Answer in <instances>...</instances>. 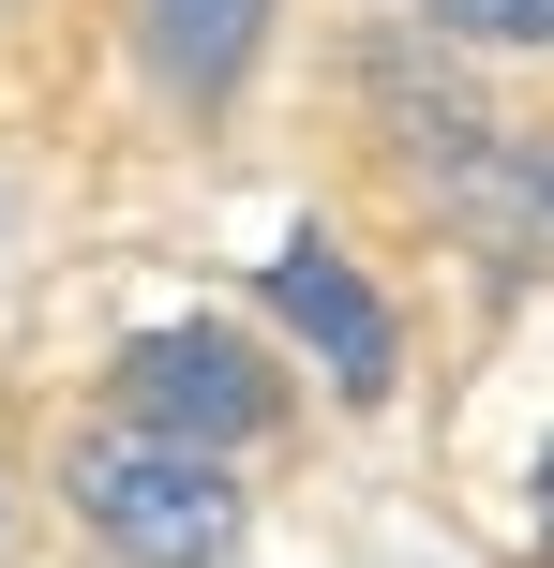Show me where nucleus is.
<instances>
[{
	"instance_id": "nucleus-5",
	"label": "nucleus",
	"mask_w": 554,
	"mask_h": 568,
	"mask_svg": "<svg viewBox=\"0 0 554 568\" xmlns=\"http://www.w3.org/2000/svg\"><path fill=\"white\" fill-rule=\"evenodd\" d=\"M135 45H150V75L180 105H225L255 75V45H270V0H135Z\"/></svg>"
},
{
	"instance_id": "nucleus-6",
	"label": "nucleus",
	"mask_w": 554,
	"mask_h": 568,
	"mask_svg": "<svg viewBox=\"0 0 554 568\" xmlns=\"http://www.w3.org/2000/svg\"><path fill=\"white\" fill-rule=\"evenodd\" d=\"M450 45H554V0H420Z\"/></svg>"
},
{
	"instance_id": "nucleus-4",
	"label": "nucleus",
	"mask_w": 554,
	"mask_h": 568,
	"mask_svg": "<svg viewBox=\"0 0 554 568\" xmlns=\"http://www.w3.org/2000/svg\"><path fill=\"white\" fill-rule=\"evenodd\" d=\"M435 210H450L495 270H554V135L450 120V135H435Z\"/></svg>"
},
{
	"instance_id": "nucleus-1",
	"label": "nucleus",
	"mask_w": 554,
	"mask_h": 568,
	"mask_svg": "<svg viewBox=\"0 0 554 568\" xmlns=\"http://www.w3.org/2000/svg\"><path fill=\"white\" fill-rule=\"evenodd\" d=\"M60 494H75V524H90L120 568H225V554H240V479H225V449H180V434H135V419L75 434V449H60Z\"/></svg>"
},
{
	"instance_id": "nucleus-8",
	"label": "nucleus",
	"mask_w": 554,
	"mask_h": 568,
	"mask_svg": "<svg viewBox=\"0 0 554 568\" xmlns=\"http://www.w3.org/2000/svg\"><path fill=\"white\" fill-rule=\"evenodd\" d=\"M0 16H30V0H0Z\"/></svg>"
},
{
	"instance_id": "nucleus-3",
	"label": "nucleus",
	"mask_w": 554,
	"mask_h": 568,
	"mask_svg": "<svg viewBox=\"0 0 554 568\" xmlns=\"http://www.w3.org/2000/svg\"><path fill=\"white\" fill-rule=\"evenodd\" d=\"M255 284H270V314L315 344V374H330L345 404H390V374H405V329H390V300L360 284V255H345V240H315V225H300Z\"/></svg>"
},
{
	"instance_id": "nucleus-2",
	"label": "nucleus",
	"mask_w": 554,
	"mask_h": 568,
	"mask_svg": "<svg viewBox=\"0 0 554 568\" xmlns=\"http://www.w3.org/2000/svg\"><path fill=\"white\" fill-rule=\"evenodd\" d=\"M120 419H135V434H180V449H255V434L285 419V389H270V359L240 329L180 314V329H135V344H120Z\"/></svg>"
},
{
	"instance_id": "nucleus-7",
	"label": "nucleus",
	"mask_w": 554,
	"mask_h": 568,
	"mask_svg": "<svg viewBox=\"0 0 554 568\" xmlns=\"http://www.w3.org/2000/svg\"><path fill=\"white\" fill-rule=\"evenodd\" d=\"M540 539H554V464H540Z\"/></svg>"
}]
</instances>
